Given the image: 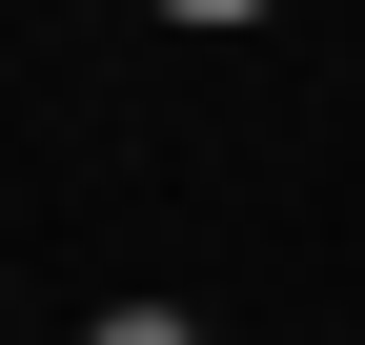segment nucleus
Returning <instances> with one entry per match:
<instances>
[{"instance_id":"nucleus-2","label":"nucleus","mask_w":365,"mask_h":345,"mask_svg":"<svg viewBox=\"0 0 365 345\" xmlns=\"http://www.w3.org/2000/svg\"><path fill=\"white\" fill-rule=\"evenodd\" d=\"M163 21H264V0H163Z\"/></svg>"},{"instance_id":"nucleus-1","label":"nucleus","mask_w":365,"mask_h":345,"mask_svg":"<svg viewBox=\"0 0 365 345\" xmlns=\"http://www.w3.org/2000/svg\"><path fill=\"white\" fill-rule=\"evenodd\" d=\"M81 345H203V325H182V305H102Z\"/></svg>"}]
</instances>
